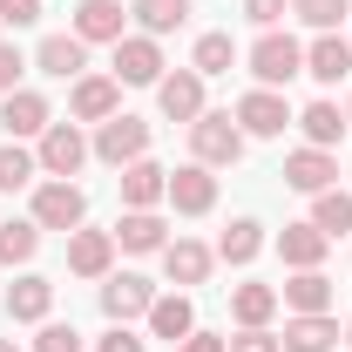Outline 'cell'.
<instances>
[{"label": "cell", "mask_w": 352, "mask_h": 352, "mask_svg": "<svg viewBox=\"0 0 352 352\" xmlns=\"http://www.w3.org/2000/svg\"><path fill=\"white\" fill-rule=\"evenodd\" d=\"M244 142H251V135L237 129L230 109H204V116L190 122V163H204V170H230V163L244 156Z\"/></svg>", "instance_id": "6da1fadb"}, {"label": "cell", "mask_w": 352, "mask_h": 352, "mask_svg": "<svg viewBox=\"0 0 352 352\" xmlns=\"http://www.w3.org/2000/svg\"><path fill=\"white\" fill-rule=\"evenodd\" d=\"M244 61H251L258 88H285L292 75H305V47L292 41L285 28H264L258 41H251V54H244Z\"/></svg>", "instance_id": "7a4b0ae2"}, {"label": "cell", "mask_w": 352, "mask_h": 352, "mask_svg": "<svg viewBox=\"0 0 352 352\" xmlns=\"http://www.w3.org/2000/svg\"><path fill=\"white\" fill-rule=\"evenodd\" d=\"M95 163H109V170H129L135 156H149V122L142 116H109V122H95Z\"/></svg>", "instance_id": "3957f363"}, {"label": "cell", "mask_w": 352, "mask_h": 352, "mask_svg": "<svg viewBox=\"0 0 352 352\" xmlns=\"http://www.w3.org/2000/svg\"><path fill=\"white\" fill-rule=\"evenodd\" d=\"M88 156H95V149H88L82 122H47V129H41V149H34V163H41V176H61V183H68V176L82 170Z\"/></svg>", "instance_id": "277c9868"}, {"label": "cell", "mask_w": 352, "mask_h": 352, "mask_svg": "<svg viewBox=\"0 0 352 352\" xmlns=\"http://www.w3.org/2000/svg\"><path fill=\"white\" fill-rule=\"evenodd\" d=\"M109 75H116L122 88H156L163 82V41H156V34H122Z\"/></svg>", "instance_id": "5b68a950"}, {"label": "cell", "mask_w": 352, "mask_h": 352, "mask_svg": "<svg viewBox=\"0 0 352 352\" xmlns=\"http://www.w3.org/2000/svg\"><path fill=\"white\" fill-rule=\"evenodd\" d=\"M82 217H88L82 183H61V176H47L41 190H34V223H41V230H82Z\"/></svg>", "instance_id": "8992f818"}, {"label": "cell", "mask_w": 352, "mask_h": 352, "mask_svg": "<svg viewBox=\"0 0 352 352\" xmlns=\"http://www.w3.org/2000/svg\"><path fill=\"white\" fill-rule=\"evenodd\" d=\"M149 305H156V285H149L142 271H109V278H102V311H109L116 325L149 318Z\"/></svg>", "instance_id": "52a82bcc"}, {"label": "cell", "mask_w": 352, "mask_h": 352, "mask_svg": "<svg viewBox=\"0 0 352 352\" xmlns=\"http://www.w3.org/2000/svg\"><path fill=\"white\" fill-rule=\"evenodd\" d=\"M230 116H237V129H244V135H285L292 122H298V116H292V102H285L278 88H251Z\"/></svg>", "instance_id": "ba28073f"}, {"label": "cell", "mask_w": 352, "mask_h": 352, "mask_svg": "<svg viewBox=\"0 0 352 352\" xmlns=\"http://www.w3.org/2000/svg\"><path fill=\"white\" fill-rule=\"evenodd\" d=\"M163 204H176V217H210L217 210V176L204 163H183V170H170V197Z\"/></svg>", "instance_id": "9c48e42d"}, {"label": "cell", "mask_w": 352, "mask_h": 352, "mask_svg": "<svg viewBox=\"0 0 352 352\" xmlns=\"http://www.w3.org/2000/svg\"><path fill=\"white\" fill-rule=\"evenodd\" d=\"M122 116V82L116 75H82L75 95H68V122H109Z\"/></svg>", "instance_id": "30bf717a"}, {"label": "cell", "mask_w": 352, "mask_h": 352, "mask_svg": "<svg viewBox=\"0 0 352 352\" xmlns=\"http://www.w3.org/2000/svg\"><path fill=\"white\" fill-rule=\"evenodd\" d=\"M47 122H54L47 95H34V88H14V95H0V129H7V142H28V135H41Z\"/></svg>", "instance_id": "8fae6325"}, {"label": "cell", "mask_w": 352, "mask_h": 352, "mask_svg": "<svg viewBox=\"0 0 352 352\" xmlns=\"http://www.w3.org/2000/svg\"><path fill=\"white\" fill-rule=\"evenodd\" d=\"M156 109H163L170 122H183V129H190V122L204 116V75H197V68L163 75V82H156Z\"/></svg>", "instance_id": "7c38bea8"}, {"label": "cell", "mask_w": 352, "mask_h": 352, "mask_svg": "<svg viewBox=\"0 0 352 352\" xmlns=\"http://www.w3.org/2000/svg\"><path fill=\"white\" fill-rule=\"evenodd\" d=\"M285 183H292L298 197H318V190H332V183H339V156L305 142V149H292V156H285Z\"/></svg>", "instance_id": "4fadbf2b"}, {"label": "cell", "mask_w": 352, "mask_h": 352, "mask_svg": "<svg viewBox=\"0 0 352 352\" xmlns=\"http://www.w3.org/2000/svg\"><path fill=\"white\" fill-rule=\"evenodd\" d=\"M122 34H129V7H122V0H82V7H75V41H122Z\"/></svg>", "instance_id": "5bb4252c"}, {"label": "cell", "mask_w": 352, "mask_h": 352, "mask_svg": "<svg viewBox=\"0 0 352 352\" xmlns=\"http://www.w3.org/2000/svg\"><path fill=\"white\" fill-rule=\"evenodd\" d=\"M116 264V230H68V271L75 278H109Z\"/></svg>", "instance_id": "9a60e30c"}, {"label": "cell", "mask_w": 352, "mask_h": 352, "mask_svg": "<svg viewBox=\"0 0 352 352\" xmlns=\"http://www.w3.org/2000/svg\"><path fill=\"white\" fill-rule=\"evenodd\" d=\"M325 251H332V237H325V230H318V223H285V230H278V258L292 264V271H318V264H325Z\"/></svg>", "instance_id": "2e32d148"}, {"label": "cell", "mask_w": 352, "mask_h": 352, "mask_svg": "<svg viewBox=\"0 0 352 352\" xmlns=\"http://www.w3.org/2000/svg\"><path fill=\"white\" fill-rule=\"evenodd\" d=\"M34 68L54 75V82H82V75H88V41H75V34H47V41L34 47Z\"/></svg>", "instance_id": "e0dca14e"}, {"label": "cell", "mask_w": 352, "mask_h": 352, "mask_svg": "<svg viewBox=\"0 0 352 352\" xmlns=\"http://www.w3.org/2000/svg\"><path fill=\"white\" fill-rule=\"evenodd\" d=\"M332 339H339V318L332 311H292L278 346L285 352H332Z\"/></svg>", "instance_id": "ac0fdd59"}, {"label": "cell", "mask_w": 352, "mask_h": 352, "mask_svg": "<svg viewBox=\"0 0 352 352\" xmlns=\"http://www.w3.org/2000/svg\"><path fill=\"white\" fill-rule=\"evenodd\" d=\"M163 197H170V170L149 163V156H135L129 170H122V204H129V210H156Z\"/></svg>", "instance_id": "d6986e66"}, {"label": "cell", "mask_w": 352, "mask_h": 352, "mask_svg": "<svg viewBox=\"0 0 352 352\" xmlns=\"http://www.w3.org/2000/svg\"><path fill=\"white\" fill-rule=\"evenodd\" d=\"M210 264H217V251H210V244H197V237L163 244V278H170V285H204V278H210Z\"/></svg>", "instance_id": "ffe728a7"}, {"label": "cell", "mask_w": 352, "mask_h": 352, "mask_svg": "<svg viewBox=\"0 0 352 352\" xmlns=\"http://www.w3.org/2000/svg\"><path fill=\"white\" fill-rule=\"evenodd\" d=\"M47 311H54V285H47V278L28 271V278L7 285V318H14V325H47Z\"/></svg>", "instance_id": "44dd1931"}, {"label": "cell", "mask_w": 352, "mask_h": 352, "mask_svg": "<svg viewBox=\"0 0 352 352\" xmlns=\"http://www.w3.org/2000/svg\"><path fill=\"white\" fill-rule=\"evenodd\" d=\"M305 75H311V82H325V88L346 82V75H352V41H339V34H318V41L305 47Z\"/></svg>", "instance_id": "7402d4cb"}, {"label": "cell", "mask_w": 352, "mask_h": 352, "mask_svg": "<svg viewBox=\"0 0 352 352\" xmlns=\"http://www.w3.org/2000/svg\"><path fill=\"white\" fill-rule=\"evenodd\" d=\"M278 305H292V311H332V278H325V271H292V278L278 285Z\"/></svg>", "instance_id": "603a6c76"}, {"label": "cell", "mask_w": 352, "mask_h": 352, "mask_svg": "<svg viewBox=\"0 0 352 352\" xmlns=\"http://www.w3.org/2000/svg\"><path fill=\"white\" fill-rule=\"evenodd\" d=\"M149 332H156V339H170V346H183V339L197 332V305H190L183 292L156 298V305H149Z\"/></svg>", "instance_id": "cb8c5ba5"}, {"label": "cell", "mask_w": 352, "mask_h": 352, "mask_svg": "<svg viewBox=\"0 0 352 352\" xmlns=\"http://www.w3.org/2000/svg\"><path fill=\"white\" fill-rule=\"evenodd\" d=\"M298 129H305V142L311 149H339V142H346V109H339V102H311L305 116H298Z\"/></svg>", "instance_id": "d4e9b609"}, {"label": "cell", "mask_w": 352, "mask_h": 352, "mask_svg": "<svg viewBox=\"0 0 352 352\" xmlns=\"http://www.w3.org/2000/svg\"><path fill=\"white\" fill-rule=\"evenodd\" d=\"M116 244H122V251H163V244H170V223L156 217V210H122Z\"/></svg>", "instance_id": "484cf974"}, {"label": "cell", "mask_w": 352, "mask_h": 352, "mask_svg": "<svg viewBox=\"0 0 352 352\" xmlns=\"http://www.w3.org/2000/svg\"><path fill=\"white\" fill-rule=\"evenodd\" d=\"M129 14L142 21V34L163 41V34H176V28L190 21V0H129Z\"/></svg>", "instance_id": "4316f807"}, {"label": "cell", "mask_w": 352, "mask_h": 352, "mask_svg": "<svg viewBox=\"0 0 352 352\" xmlns=\"http://www.w3.org/2000/svg\"><path fill=\"white\" fill-rule=\"evenodd\" d=\"M271 311H278V285H237L230 292V318L237 325H271Z\"/></svg>", "instance_id": "83f0119b"}, {"label": "cell", "mask_w": 352, "mask_h": 352, "mask_svg": "<svg viewBox=\"0 0 352 352\" xmlns=\"http://www.w3.org/2000/svg\"><path fill=\"white\" fill-rule=\"evenodd\" d=\"M258 251H264V223H258V217H237V223L217 237V258H223V264H251Z\"/></svg>", "instance_id": "f1b7e54d"}, {"label": "cell", "mask_w": 352, "mask_h": 352, "mask_svg": "<svg viewBox=\"0 0 352 352\" xmlns=\"http://www.w3.org/2000/svg\"><path fill=\"white\" fill-rule=\"evenodd\" d=\"M41 251V223L34 217H14V223H0V264L14 271V264H28Z\"/></svg>", "instance_id": "f546056e"}, {"label": "cell", "mask_w": 352, "mask_h": 352, "mask_svg": "<svg viewBox=\"0 0 352 352\" xmlns=\"http://www.w3.org/2000/svg\"><path fill=\"white\" fill-rule=\"evenodd\" d=\"M311 223H318L325 237H346V230H352V197H346V190H339V183L311 197Z\"/></svg>", "instance_id": "4dcf8cb0"}, {"label": "cell", "mask_w": 352, "mask_h": 352, "mask_svg": "<svg viewBox=\"0 0 352 352\" xmlns=\"http://www.w3.org/2000/svg\"><path fill=\"white\" fill-rule=\"evenodd\" d=\"M230 61H237V41H230V34H204L197 54H190V68H197L204 82H210V75H230Z\"/></svg>", "instance_id": "1f68e13d"}, {"label": "cell", "mask_w": 352, "mask_h": 352, "mask_svg": "<svg viewBox=\"0 0 352 352\" xmlns=\"http://www.w3.org/2000/svg\"><path fill=\"white\" fill-rule=\"evenodd\" d=\"M34 176H41L34 149H21V142H7V149H0V197H7V190H28Z\"/></svg>", "instance_id": "d6a6232c"}, {"label": "cell", "mask_w": 352, "mask_h": 352, "mask_svg": "<svg viewBox=\"0 0 352 352\" xmlns=\"http://www.w3.org/2000/svg\"><path fill=\"white\" fill-rule=\"evenodd\" d=\"M292 14L305 21L311 34H339V21L352 14V0H292Z\"/></svg>", "instance_id": "836d02e7"}, {"label": "cell", "mask_w": 352, "mask_h": 352, "mask_svg": "<svg viewBox=\"0 0 352 352\" xmlns=\"http://www.w3.org/2000/svg\"><path fill=\"white\" fill-rule=\"evenodd\" d=\"M21 75H28V54H21L14 41H0V95H14V88H21Z\"/></svg>", "instance_id": "e575fe53"}, {"label": "cell", "mask_w": 352, "mask_h": 352, "mask_svg": "<svg viewBox=\"0 0 352 352\" xmlns=\"http://www.w3.org/2000/svg\"><path fill=\"white\" fill-rule=\"evenodd\" d=\"M34 352H82V332H75V325H41Z\"/></svg>", "instance_id": "d590c367"}, {"label": "cell", "mask_w": 352, "mask_h": 352, "mask_svg": "<svg viewBox=\"0 0 352 352\" xmlns=\"http://www.w3.org/2000/svg\"><path fill=\"white\" fill-rule=\"evenodd\" d=\"M41 21V0H0V28H34Z\"/></svg>", "instance_id": "8d00e7d4"}, {"label": "cell", "mask_w": 352, "mask_h": 352, "mask_svg": "<svg viewBox=\"0 0 352 352\" xmlns=\"http://www.w3.org/2000/svg\"><path fill=\"white\" fill-rule=\"evenodd\" d=\"M230 352H285V346H278V332H264V325H244V332L230 339Z\"/></svg>", "instance_id": "74e56055"}, {"label": "cell", "mask_w": 352, "mask_h": 352, "mask_svg": "<svg viewBox=\"0 0 352 352\" xmlns=\"http://www.w3.org/2000/svg\"><path fill=\"white\" fill-rule=\"evenodd\" d=\"M244 14H251L258 28H278V21L292 14V0H244Z\"/></svg>", "instance_id": "f35d334b"}, {"label": "cell", "mask_w": 352, "mask_h": 352, "mask_svg": "<svg viewBox=\"0 0 352 352\" xmlns=\"http://www.w3.org/2000/svg\"><path fill=\"white\" fill-rule=\"evenodd\" d=\"M142 346H149V339H135L129 325H109V332H102V346H95V352H142Z\"/></svg>", "instance_id": "ab89813d"}, {"label": "cell", "mask_w": 352, "mask_h": 352, "mask_svg": "<svg viewBox=\"0 0 352 352\" xmlns=\"http://www.w3.org/2000/svg\"><path fill=\"white\" fill-rule=\"evenodd\" d=\"M176 352H230V339H217V332H190Z\"/></svg>", "instance_id": "60d3db41"}, {"label": "cell", "mask_w": 352, "mask_h": 352, "mask_svg": "<svg viewBox=\"0 0 352 352\" xmlns=\"http://www.w3.org/2000/svg\"><path fill=\"white\" fill-rule=\"evenodd\" d=\"M0 352H21V346H14V339H0Z\"/></svg>", "instance_id": "b9f144b4"}, {"label": "cell", "mask_w": 352, "mask_h": 352, "mask_svg": "<svg viewBox=\"0 0 352 352\" xmlns=\"http://www.w3.org/2000/svg\"><path fill=\"white\" fill-rule=\"evenodd\" d=\"M346 346H352V318H346Z\"/></svg>", "instance_id": "7bdbcfd3"}, {"label": "cell", "mask_w": 352, "mask_h": 352, "mask_svg": "<svg viewBox=\"0 0 352 352\" xmlns=\"http://www.w3.org/2000/svg\"><path fill=\"white\" fill-rule=\"evenodd\" d=\"M346 122H352V102H346Z\"/></svg>", "instance_id": "ee69618b"}]
</instances>
